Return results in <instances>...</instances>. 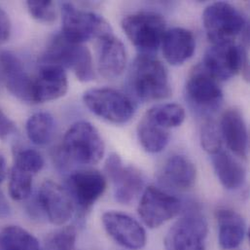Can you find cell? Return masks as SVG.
<instances>
[{
	"instance_id": "obj_1",
	"label": "cell",
	"mask_w": 250,
	"mask_h": 250,
	"mask_svg": "<svg viewBox=\"0 0 250 250\" xmlns=\"http://www.w3.org/2000/svg\"><path fill=\"white\" fill-rule=\"evenodd\" d=\"M129 87L143 102H156L171 96L169 76L166 66L152 55L140 54L131 64Z\"/></svg>"
},
{
	"instance_id": "obj_2",
	"label": "cell",
	"mask_w": 250,
	"mask_h": 250,
	"mask_svg": "<svg viewBox=\"0 0 250 250\" xmlns=\"http://www.w3.org/2000/svg\"><path fill=\"white\" fill-rule=\"evenodd\" d=\"M41 62L42 64L71 69L81 82H90L95 78L94 62L90 50L83 44L67 41L62 34L54 36L50 41Z\"/></svg>"
},
{
	"instance_id": "obj_3",
	"label": "cell",
	"mask_w": 250,
	"mask_h": 250,
	"mask_svg": "<svg viewBox=\"0 0 250 250\" xmlns=\"http://www.w3.org/2000/svg\"><path fill=\"white\" fill-rule=\"evenodd\" d=\"M62 150L71 161L91 166L102 161L105 147L104 139L97 127L86 121L71 125L65 132Z\"/></svg>"
},
{
	"instance_id": "obj_4",
	"label": "cell",
	"mask_w": 250,
	"mask_h": 250,
	"mask_svg": "<svg viewBox=\"0 0 250 250\" xmlns=\"http://www.w3.org/2000/svg\"><path fill=\"white\" fill-rule=\"evenodd\" d=\"M203 21L212 45L235 42L236 37L247 28V21L243 14L227 2H214L208 5L204 12Z\"/></svg>"
},
{
	"instance_id": "obj_5",
	"label": "cell",
	"mask_w": 250,
	"mask_h": 250,
	"mask_svg": "<svg viewBox=\"0 0 250 250\" xmlns=\"http://www.w3.org/2000/svg\"><path fill=\"white\" fill-rule=\"evenodd\" d=\"M122 28L132 45L145 55L158 50L167 31L164 17L154 12H137L125 16Z\"/></svg>"
},
{
	"instance_id": "obj_6",
	"label": "cell",
	"mask_w": 250,
	"mask_h": 250,
	"mask_svg": "<svg viewBox=\"0 0 250 250\" xmlns=\"http://www.w3.org/2000/svg\"><path fill=\"white\" fill-rule=\"evenodd\" d=\"M62 36L69 42L83 44L92 38L101 39L112 34L110 24L100 15L76 8L71 3H63Z\"/></svg>"
},
{
	"instance_id": "obj_7",
	"label": "cell",
	"mask_w": 250,
	"mask_h": 250,
	"mask_svg": "<svg viewBox=\"0 0 250 250\" xmlns=\"http://www.w3.org/2000/svg\"><path fill=\"white\" fill-rule=\"evenodd\" d=\"M202 66L217 81H227L240 72L248 79V52L235 42L212 45L207 50Z\"/></svg>"
},
{
	"instance_id": "obj_8",
	"label": "cell",
	"mask_w": 250,
	"mask_h": 250,
	"mask_svg": "<svg viewBox=\"0 0 250 250\" xmlns=\"http://www.w3.org/2000/svg\"><path fill=\"white\" fill-rule=\"evenodd\" d=\"M83 101L91 112L112 124H125L135 112L132 101L112 88L91 89L84 94Z\"/></svg>"
},
{
	"instance_id": "obj_9",
	"label": "cell",
	"mask_w": 250,
	"mask_h": 250,
	"mask_svg": "<svg viewBox=\"0 0 250 250\" xmlns=\"http://www.w3.org/2000/svg\"><path fill=\"white\" fill-rule=\"evenodd\" d=\"M208 225L206 218L190 212L179 218L166 235L165 250H206Z\"/></svg>"
},
{
	"instance_id": "obj_10",
	"label": "cell",
	"mask_w": 250,
	"mask_h": 250,
	"mask_svg": "<svg viewBox=\"0 0 250 250\" xmlns=\"http://www.w3.org/2000/svg\"><path fill=\"white\" fill-rule=\"evenodd\" d=\"M181 208L178 198L158 187L148 186L141 196L137 211L142 222L148 228L155 229L175 217Z\"/></svg>"
},
{
	"instance_id": "obj_11",
	"label": "cell",
	"mask_w": 250,
	"mask_h": 250,
	"mask_svg": "<svg viewBox=\"0 0 250 250\" xmlns=\"http://www.w3.org/2000/svg\"><path fill=\"white\" fill-rule=\"evenodd\" d=\"M104 169L114 186L115 200L121 205H129L144 187V177L132 166H125L121 157L112 153L105 162Z\"/></svg>"
},
{
	"instance_id": "obj_12",
	"label": "cell",
	"mask_w": 250,
	"mask_h": 250,
	"mask_svg": "<svg viewBox=\"0 0 250 250\" xmlns=\"http://www.w3.org/2000/svg\"><path fill=\"white\" fill-rule=\"evenodd\" d=\"M186 96L195 108L205 114L218 110L223 102V93L218 81L201 65L195 67L187 80Z\"/></svg>"
},
{
	"instance_id": "obj_13",
	"label": "cell",
	"mask_w": 250,
	"mask_h": 250,
	"mask_svg": "<svg viewBox=\"0 0 250 250\" xmlns=\"http://www.w3.org/2000/svg\"><path fill=\"white\" fill-rule=\"evenodd\" d=\"M75 208L85 214L104 195L107 183L105 176L96 169H80L71 173L66 181Z\"/></svg>"
},
{
	"instance_id": "obj_14",
	"label": "cell",
	"mask_w": 250,
	"mask_h": 250,
	"mask_svg": "<svg viewBox=\"0 0 250 250\" xmlns=\"http://www.w3.org/2000/svg\"><path fill=\"white\" fill-rule=\"evenodd\" d=\"M37 202L48 220L57 226L68 222L75 211L74 203L66 188L51 180H46L40 186Z\"/></svg>"
},
{
	"instance_id": "obj_15",
	"label": "cell",
	"mask_w": 250,
	"mask_h": 250,
	"mask_svg": "<svg viewBox=\"0 0 250 250\" xmlns=\"http://www.w3.org/2000/svg\"><path fill=\"white\" fill-rule=\"evenodd\" d=\"M103 224L109 237L127 250H140L147 243V235L142 225L123 212L109 210L103 215Z\"/></svg>"
},
{
	"instance_id": "obj_16",
	"label": "cell",
	"mask_w": 250,
	"mask_h": 250,
	"mask_svg": "<svg viewBox=\"0 0 250 250\" xmlns=\"http://www.w3.org/2000/svg\"><path fill=\"white\" fill-rule=\"evenodd\" d=\"M68 90V79L63 68L42 64L32 83V103L43 104L63 97Z\"/></svg>"
},
{
	"instance_id": "obj_17",
	"label": "cell",
	"mask_w": 250,
	"mask_h": 250,
	"mask_svg": "<svg viewBox=\"0 0 250 250\" xmlns=\"http://www.w3.org/2000/svg\"><path fill=\"white\" fill-rule=\"evenodd\" d=\"M0 71L7 89L13 96L22 102L32 103L33 79L16 55L10 52L0 53Z\"/></svg>"
},
{
	"instance_id": "obj_18",
	"label": "cell",
	"mask_w": 250,
	"mask_h": 250,
	"mask_svg": "<svg viewBox=\"0 0 250 250\" xmlns=\"http://www.w3.org/2000/svg\"><path fill=\"white\" fill-rule=\"evenodd\" d=\"M125 64L126 51L119 38L112 33L99 39L98 68L104 78L119 77L124 72Z\"/></svg>"
},
{
	"instance_id": "obj_19",
	"label": "cell",
	"mask_w": 250,
	"mask_h": 250,
	"mask_svg": "<svg viewBox=\"0 0 250 250\" xmlns=\"http://www.w3.org/2000/svg\"><path fill=\"white\" fill-rule=\"evenodd\" d=\"M223 141L237 156L246 159L249 155L250 138L248 125L242 113L237 109L227 110L220 122Z\"/></svg>"
},
{
	"instance_id": "obj_20",
	"label": "cell",
	"mask_w": 250,
	"mask_h": 250,
	"mask_svg": "<svg viewBox=\"0 0 250 250\" xmlns=\"http://www.w3.org/2000/svg\"><path fill=\"white\" fill-rule=\"evenodd\" d=\"M162 47L166 61L169 64L177 66L192 58L196 49V40L190 30L173 27L166 31Z\"/></svg>"
},
{
	"instance_id": "obj_21",
	"label": "cell",
	"mask_w": 250,
	"mask_h": 250,
	"mask_svg": "<svg viewBox=\"0 0 250 250\" xmlns=\"http://www.w3.org/2000/svg\"><path fill=\"white\" fill-rule=\"evenodd\" d=\"M161 179L174 190L188 191L195 185L197 179L196 166L186 156L174 155L166 162Z\"/></svg>"
},
{
	"instance_id": "obj_22",
	"label": "cell",
	"mask_w": 250,
	"mask_h": 250,
	"mask_svg": "<svg viewBox=\"0 0 250 250\" xmlns=\"http://www.w3.org/2000/svg\"><path fill=\"white\" fill-rule=\"evenodd\" d=\"M218 224V240L223 250L238 249L247 235L245 219L237 211L228 208H220L216 211Z\"/></svg>"
},
{
	"instance_id": "obj_23",
	"label": "cell",
	"mask_w": 250,
	"mask_h": 250,
	"mask_svg": "<svg viewBox=\"0 0 250 250\" xmlns=\"http://www.w3.org/2000/svg\"><path fill=\"white\" fill-rule=\"evenodd\" d=\"M211 156L214 171L223 187L228 190L241 188L247 177L246 168L242 164L224 150Z\"/></svg>"
},
{
	"instance_id": "obj_24",
	"label": "cell",
	"mask_w": 250,
	"mask_h": 250,
	"mask_svg": "<svg viewBox=\"0 0 250 250\" xmlns=\"http://www.w3.org/2000/svg\"><path fill=\"white\" fill-rule=\"evenodd\" d=\"M137 136L140 145L148 153L162 152L169 142V130L154 124L145 116L137 126Z\"/></svg>"
},
{
	"instance_id": "obj_25",
	"label": "cell",
	"mask_w": 250,
	"mask_h": 250,
	"mask_svg": "<svg viewBox=\"0 0 250 250\" xmlns=\"http://www.w3.org/2000/svg\"><path fill=\"white\" fill-rule=\"evenodd\" d=\"M0 250H41L37 239L20 226L0 229Z\"/></svg>"
},
{
	"instance_id": "obj_26",
	"label": "cell",
	"mask_w": 250,
	"mask_h": 250,
	"mask_svg": "<svg viewBox=\"0 0 250 250\" xmlns=\"http://www.w3.org/2000/svg\"><path fill=\"white\" fill-rule=\"evenodd\" d=\"M54 117L47 112H37L31 115L25 125L26 134L29 140L36 145L48 144L55 133Z\"/></svg>"
},
{
	"instance_id": "obj_27",
	"label": "cell",
	"mask_w": 250,
	"mask_h": 250,
	"mask_svg": "<svg viewBox=\"0 0 250 250\" xmlns=\"http://www.w3.org/2000/svg\"><path fill=\"white\" fill-rule=\"evenodd\" d=\"M148 120L166 129L177 127L185 120V110L177 104H161L150 108L144 115Z\"/></svg>"
},
{
	"instance_id": "obj_28",
	"label": "cell",
	"mask_w": 250,
	"mask_h": 250,
	"mask_svg": "<svg viewBox=\"0 0 250 250\" xmlns=\"http://www.w3.org/2000/svg\"><path fill=\"white\" fill-rule=\"evenodd\" d=\"M33 175L13 166L9 179V194L14 201L26 200L32 191Z\"/></svg>"
},
{
	"instance_id": "obj_29",
	"label": "cell",
	"mask_w": 250,
	"mask_h": 250,
	"mask_svg": "<svg viewBox=\"0 0 250 250\" xmlns=\"http://www.w3.org/2000/svg\"><path fill=\"white\" fill-rule=\"evenodd\" d=\"M76 229L73 226H66L47 237L43 250H76Z\"/></svg>"
},
{
	"instance_id": "obj_30",
	"label": "cell",
	"mask_w": 250,
	"mask_h": 250,
	"mask_svg": "<svg viewBox=\"0 0 250 250\" xmlns=\"http://www.w3.org/2000/svg\"><path fill=\"white\" fill-rule=\"evenodd\" d=\"M201 143L204 150L210 155H214L223 150V138L220 131V126L216 125L213 120L208 119L202 125Z\"/></svg>"
},
{
	"instance_id": "obj_31",
	"label": "cell",
	"mask_w": 250,
	"mask_h": 250,
	"mask_svg": "<svg viewBox=\"0 0 250 250\" xmlns=\"http://www.w3.org/2000/svg\"><path fill=\"white\" fill-rule=\"evenodd\" d=\"M14 166L34 176L43 168L44 159L36 150L24 149L16 154Z\"/></svg>"
},
{
	"instance_id": "obj_32",
	"label": "cell",
	"mask_w": 250,
	"mask_h": 250,
	"mask_svg": "<svg viewBox=\"0 0 250 250\" xmlns=\"http://www.w3.org/2000/svg\"><path fill=\"white\" fill-rule=\"evenodd\" d=\"M26 6L30 16L40 22H53L57 19V10L53 1L32 0L27 1Z\"/></svg>"
},
{
	"instance_id": "obj_33",
	"label": "cell",
	"mask_w": 250,
	"mask_h": 250,
	"mask_svg": "<svg viewBox=\"0 0 250 250\" xmlns=\"http://www.w3.org/2000/svg\"><path fill=\"white\" fill-rule=\"evenodd\" d=\"M11 34V21L5 11L0 9V45L5 43Z\"/></svg>"
},
{
	"instance_id": "obj_34",
	"label": "cell",
	"mask_w": 250,
	"mask_h": 250,
	"mask_svg": "<svg viewBox=\"0 0 250 250\" xmlns=\"http://www.w3.org/2000/svg\"><path fill=\"white\" fill-rule=\"evenodd\" d=\"M16 129L15 124L0 109V139H4Z\"/></svg>"
},
{
	"instance_id": "obj_35",
	"label": "cell",
	"mask_w": 250,
	"mask_h": 250,
	"mask_svg": "<svg viewBox=\"0 0 250 250\" xmlns=\"http://www.w3.org/2000/svg\"><path fill=\"white\" fill-rule=\"evenodd\" d=\"M11 212L10 206L6 200V198L0 193V218L7 217Z\"/></svg>"
},
{
	"instance_id": "obj_36",
	"label": "cell",
	"mask_w": 250,
	"mask_h": 250,
	"mask_svg": "<svg viewBox=\"0 0 250 250\" xmlns=\"http://www.w3.org/2000/svg\"><path fill=\"white\" fill-rule=\"evenodd\" d=\"M7 172V165L4 157L0 156V183L4 180Z\"/></svg>"
}]
</instances>
